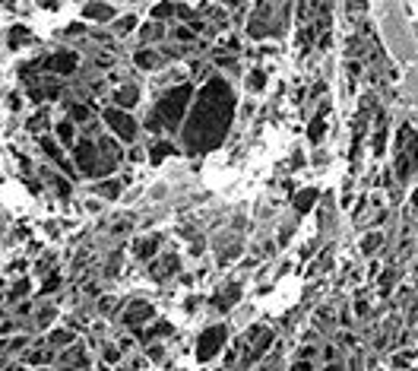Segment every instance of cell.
<instances>
[{
  "label": "cell",
  "mask_w": 418,
  "mask_h": 371,
  "mask_svg": "<svg viewBox=\"0 0 418 371\" xmlns=\"http://www.w3.org/2000/svg\"><path fill=\"white\" fill-rule=\"evenodd\" d=\"M235 108V95L222 79H213L203 92L200 102H196V111L190 117V124L184 130V140L190 149H213L219 140L225 137L228 117H232Z\"/></svg>",
  "instance_id": "cell-1"
},
{
  "label": "cell",
  "mask_w": 418,
  "mask_h": 371,
  "mask_svg": "<svg viewBox=\"0 0 418 371\" xmlns=\"http://www.w3.org/2000/svg\"><path fill=\"white\" fill-rule=\"evenodd\" d=\"M187 98H190V89L187 86H177V89H171L165 98H158V105H155V117L158 121H168V124H162V127H174L177 121H181V114H184V108H187Z\"/></svg>",
  "instance_id": "cell-2"
},
{
  "label": "cell",
  "mask_w": 418,
  "mask_h": 371,
  "mask_svg": "<svg viewBox=\"0 0 418 371\" xmlns=\"http://www.w3.org/2000/svg\"><path fill=\"white\" fill-rule=\"evenodd\" d=\"M225 343V330L222 327H209L206 333L200 336V358H213L216 349Z\"/></svg>",
  "instance_id": "cell-3"
},
{
  "label": "cell",
  "mask_w": 418,
  "mask_h": 371,
  "mask_svg": "<svg viewBox=\"0 0 418 371\" xmlns=\"http://www.w3.org/2000/svg\"><path fill=\"white\" fill-rule=\"evenodd\" d=\"M108 117V121H111V127L117 130V134H121V137H127V140H130L133 134H136V124L130 121V117H127V114H121V111H108L105 114Z\"/></svg>",
  "instance_id": "cell-4"
},
{
  "label": "cell",
  "mask_w": 418,
  "mask_h": 371,
  "mask_svg": "<svg viewBox=\"0 0 418 371\" xmlns=\"http://www.w3.org/2000/svg\"><path fill=\"white\" fill-rule=\"evenodd\" d=\"M136 98H139V89H136V86H124V89H117V105L130 108V105H136Z\"/></svg>",
  "instance_id": "cell-5"
},
{
  "label": "cell",
  "mask_w": 418,
  "mask_h": 371,
  "mask_svg": "<svg viewBox=\"0 0 418 371\" xmlns=\"http://www.w3.org/2000/svg\"><path fill=\"white\" fill-rule=\"evenodd\" d=\"M149 314H152L149 305H133V311H127V324H133V320H139V317H149Z\"/></svg>",
  "instance_id": "cell-6"
},
{
  "label": "cell",
  "mask_w": 418,
  "mask_h": 371,
  "mask_svg": "<svg viewBox=\"0 0 418 371\" xmlns=\"http://www.w3.org/2000/svg\"><path fill=\"white\" fill-rule=\"evenodd\" d=\"M314 197H317V190H301V194H298V209H311Z\"/></svg>",
  "instance_id": "cell-7"
},
{
  "label": "cell",
  "mask_w": 418,
  "mask_h": 371,
  "mask_svg": "<svg viewBox=\"0 0 418 371\" xmlns=\"http://www.w3.org/2000/svg\"><path fill=\"white\" fill-rule=\"evenodd\" d=\"M155 248H158V241H152V238H149V241H139V251H136V254H139V257H149Z\"/></svg>",
  "instance_id": "cell-8"
},
{
  "label": "cell",
  "mask_w": 418,
  "mask_h": 371,
  "mask_svg": "<svg viewBox=\"0 0 418 371\" xmlns=\"http://www.w3.org/2000/svg\"><path fill=\"white\" fill-rule=\"evenodd\" d=\"M168 153H171V146H168V143H158V146H152V159H155V162H158V159H165Z\"/></svg>",
  "instance_id": "cell-9"
},
{
  "label": "cell",
  "mask_w": 418,
  "mask_h": 371,
  "mask_svg": "<svg viewBox=\"0 0 418 371\" xmlns=\"http://www.w3.org/2000/svg\"><path fill=\"white\" fill-rule=\"evenodd\" d=\"M136 61L143 64V67H152L155 64V54H149V51H143V54H136Z\"/></svg>",
  "instance_id": "cell-10"
},
{
  "label": "cell",
  "mask_w": 418,
  "mask_h": 371,
  "mask_svg": "<svg viewBox=\"0 0 418 371\" xmlns=\"http://www.w3.org/2000/svg\"><path fill=\"white\" fill-rule=\"evenodd\" d=\"M393 276H396V273H390V270H386V273L380 276V289H383V292H386V289L393 286Z\"/></svg>",
  "instance_id": "cell-11"
},
{
  "label": "cell",
  "mask_w": 418,
  "mask_h": 371,
  "mask_svg": "<svg viewBox=\"0 0 418 371\" xmlns=\"http://www.w3.org/2000/svg\"><path fill=\"white\" fill-rule=\"evenodd\" d=\"M377 244H380V235H371V238H364V251H374Z\"/></svg>",
  "instance_id": "cell-12"
},
{
  "label": "cell",
  "mask_w": 418,
  "mask_h": 371,
  "mask_svg": "<svg viewBox=\"0 0 418 371\" xmlns=\"http://www.w3.org/2000/svg\"><path fill=\"white\" fill-rule=\"evenodd\" d=\"M263 86V73H257V76H251V89H260Z\"/></svg>",
  "instance_id": "cell-13"
},
{
  "label": "cell",
  "mask_w": 418,
  "mask_h": 371,
  "mask_svg": "<svg viewBox=\"0 0 418 371\" xmlns=\"http://www.w3.org/2000/svg\"><path fill=\"white\" fill-rule=\"evenodd\" d=\"M412 206H415V213H418V190H415V197H412Z\"/></svg>",
  "instance_id": "cell-14"
}]
</instances>
